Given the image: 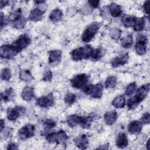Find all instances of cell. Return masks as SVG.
<instances>
[{"instance_id": "9", "label": "cell", "mask_w": 150, "mask_h": 150, "mask_svg": "<svg viewBox=\"0 0 150 150\" xmlns=\"http://www.w3.org/2000/svg\"><path fill=\"white\" fill-rule=\"evenodd\" d=\"M26 109L22 106H16L13 108H9L7 110V118L11 121H16L21 115L23 114Z\"/></svg>"}, {"instance_id": "13", "label": "cell", "mask_w": 150, "mask_h": 150, "mask_svg": "<svg viewBox=\"0 0 150 150\" xmlns=\"http://www.w3.org/2000/svg\"><path fill=\"white\" fill-rule=\"evenodd\" d=\"M143 124L141 122V121L134 120L129 123L128 125V131L131 134H139L142 128Z\"/></svg>"}, {"instance_id": "36", "label": "cell", "mask_w": 150, "mask_h": 150, "mask_svg": "<svg viewBox=\"0 0 150 150\" xmlns=\"http://www.w3.org/2000/svg\"><path fill=\"white\" fill-rule=\"evenodd\" d=\"M76 99L77 96L72 93H67L64 97V103L69 105H71L73 104H74L76 102Z\"/></svg>"}, {"instance_id": "3", "label": "cell", "mask_w": 150, "mask_h": 150, "mask_svg": "<svg viewBox=\"0 0 150 150\" xmlns=\"http://www.w3.org/2000/svg\"><path fill=\"white\" fill-rule=\"evenodd\" d=\"M83 91L85 94L90 95L94 98H100L103 95V85L101 83L94 85L87 84L83 89Z\"/></svg>"}, {"instance_id": "27", "label": "cell", "mask_w": 150, "mask_h": 150, "mask_svg": "<svg viewBox=\"0 0 150 150\" xmlns=\"http://www.w3.org/2000/svg\"><path fill=\"white\" fill-rule=\"evenodd\" d=\"M145 27V19L144 17L137 18L133 26V29L135 32L142 31Z\"/></svg>"}, {"instance_id": "44", "label": "cell", "mask_w": 150, "mask_h": 150, "mask_svg": "<svg viewBox=\"0 0 150 150\" xmlns=\"http://www.w3.org/2000/svg\"><path fill=\"white\" fill-rule=\"evenodd\" d=\"M3 129H4V132L2 131L1 132L3 134V136H4V137L5 138H8L9 137L11 136L12 135V129H11V128H4ZM2 129V130H3Z\"/></svg>"}, {"instance_id": "33", "label": "cell", "mask_w": 150, "mask_h": 150, "mask_svg": "<svg viewBox=\"0 0 150 150\" xmlns=\"http://www.w3.org/2000/svg\"><path fill=\"white\" fill-rule=\"evenodd\" d=\"M117 79L115 76H108L104 83L105 86L107 88H114L117 85Z\"/></svg>"}, {"instance_id": "43", "label": "cell", "mask_w": 150, "mask_h": 150, "mask_svg": "<svg viewBox=\"0 0 150 150\" xmlns=\"http://www.w3.org/2000/svg\"><path fill=\"white\" fill-rule=\"evenodd\" d=\"M141 121L142 124H148L150 122V115L149 113L146 112L143 114L141 118Z\"/></svg>"}, {"instance_id": "10", "label": "cell", "mask_w": 150, "mask_h": 150, "mask_svg": "<svg viewBox=\"0 0 150 150\" xmlns=\"http://www.w3.org/2000/svg\"><path fill=\"white\" fill-rule=\"evenodd\" d=\"M18 54V52L11 45H4L0 48V56L2 59H10Z\"/></svg>"}, {"instance_id": "6", "label": "cell", "mask_w": 150, "mask_h": 150, "mask_svg": "<svg viewBox=\"0 0 150 150\" xmlns=\"http://www.w3.org/2000/svg\"><path fill=\"white\" fill-rule=\"evenodd\" d=\"M35 127L32 124H26L22 127L18 132V138L22 141H25L35 135Z\"/></svg>"}, {"instance_id": "49", "label": "cell", "mask_w": 150, "mask_h": 150, "mask_svg": "<svg viewBox=\"0 0 150 150\" xmlns=\"http://www.w3.org/2000/svg\"><path fill=\"white\" fill-rule=\"evenodd\" d=\"M5 128V122L4 120H1V131Z\"/></svg>"}, {"instance_id": "4", "label": "cell", "mask_w": 150, "mask_h": 150, "mask_svg": "<svg viewBox=\"0 0 150 150\" xmlns=\"http://www.w3.org/2000/svg\"><path fill=\"white\" fill-rule=\"evenodd\" d=\"M30 42L31 39L30 36L28 34L25 33L20 35L18 39L14 40L12 42V45L18 53L30 45Z\"/></svg>"}, {"instance_id": "12", "label": "cell", "mask_w": 150, "mask_h": 150, "mask_svg": "<svg viewBox=\"0 0 150 150\" xmlns=\"http://www.w3.org/2000/svg\"><path fill=\"white\" fill-rule=\"evenodd\" d=\"M150 85L149 83L142 85L139 88H138L136 91V94L135 96L136 98L139 101V102H142L148 96L149 91Z\"/></svg>"}, {"instance_id": "29", "label": "cell", "mask_w": 150, "mask_h": 150, "mask_svg": "<svg viewBox=\"0 0 150 150\" xmlns=\"http://www.w3.org/2000/svg\"><path fill=\"white\" fill-rule=\"evenodd\" d=\"M68 138V135L65 131L60 129L57 132V144L64 145Z\"/></svg>"}, {"instance_id": "22", "label": "cell", "mask_w": 150, "mask_h": 150, "mask_svg": "<svg viewBox=\"0 0 150 150\" xmlns=\"http://www.w3.org/2000/svg\"><path fill=\"white\" fill-rule=\"evenodd\" d=\"M105 50L102 47H99L96 49H94L90 59L92 61H97L100 60L105 54Z\"/></svg>"}, {"instance_id": "14", "label": "cell", "mask_w": 150, "mask_h": 150, "mask_svg": "<svg viewBox=\"0 0 150 150\" xmlns=\"http://www.w3.org/2000/svg\"><path fill=\"white\" fill-rule=\"evenodd\" d=\"M74 142L75 145L81 149H86L89 144L87 136L86 134H82L77 137L74 139Z\"/></svg>"}, {"instance_id": "46", "label": "cell", "mask_w": 150, "mask_h": 150, "mask_svg": "<svg viewBox=\"0 0 150 150\" xmlns=\"http://www.w3.org/2000/svg\"><path fill=\"white\" fill-rule=\"evenodd\" d=\"M87 3L93 8H97L100 4L99 1H88Z\"/></svg>"}, {"instance_id": "28", "label": "cell", "mask_w": 150, "mask_h": 150, "mask_svg": "<svg viewBox=\"0 0 150 150\" xmlns=\"http://www.w3.org/2000/svg\"><path fill=\"white\" fill-rule=\"evenodd\" d=\"M133 43V37L132 34L130 33L125 36L123 37L121 39V45L122 47L125 49L130 48Z\"/></svg>"}, {"instance_id": "11", "label": "cell", "mask_w": 150, "mask_h": 150, "mask_svg": "<svg viewBox=\"0 0 150 150\" xmlns=\"http://www.w3.org/2000/svg\"><path fill=\"white\" fill-rule=\"evenodd\" d=\"M129 59V55L128 53H124L119 56L115 57L112 60L111 64L112 67H117L120 66H123L125 64Z\"/></svg>"}, {"instance_id": "19", "label": "cell", "mask_w": 150, "mask_h": 150, "mask_svg": "<svg viewBox=\"0 0 150 150\" xmlns=\"http://www.w3.org/2000/svg\"><path fill=\"white\" fill-rule=\"evenodd\" d=\"M128 144V141L126 134L123 132L119 133L115 140L116 146L120 148H125L127 146Z\"/></svg>"}, {"instance_id": "40", "label": "cell", "mask_w": 150, "mask_h": 150, "mask_svg": "<svg viewBox=\"0 0 150 150\" xmlns=\"http://www.w3.org/2000/svg\"><path fill=\"white\" fill-rule=\"evenodd\" d=\"M121 35V30L118 29H112L110 32V35L112 39L114 40H118Z\"/></svg>"}, {"instance_id": "35", "label": "cell", "mask_w": 150, "mask_h": 150, "mask_svg": "<svg viewBox=\"0 0 150 150\" xmlns=\"http://www.w3.org/2000/svg\"><path fill=\"white\" fill-rule=\"evenodd\" d=\"M137 90V86L135 82H132L129 83L126 87L125 90V94L127 96H132L134 94Z\"/></svg>"}, {"instance_id": "25", "label": "cell", "mask_w": 150, "mask_h": 150, "mask_svg": "<svg viewBox=\"0 0 150 150\" xmlns=\"http://www.w3.org/2000/svg\"><path fill=\"white\" fill-rule=\"evenodd\" d=\"M49 19L53 22L60 21L63 18V12L59 8H55L50 12L49 15Z\"/></svg>"}, {"instance_id": "50", "label": "cell", "mask_w": 150, "mask_h": 150, "mask_svg": "<svg viewBox=\"0 0 150 150\" xmlns=\"http://www.w3.org/2000/svg\"><path fill=\"white\" fill-rule=\"evenodd\" d=\"M148 144H149V140H148V141H147V143H146V148H147V149H149V145H148Z\"/></svg>"}, {"instance_id": "23", "label": "cell", "mask_w": 150, "mask_h": 150, "mask_svg": "<svg viewBox=\"0 0 150 150\" xmlns=\"http://www.w3.org/2000/svg\"><path fill=\"white\" fill-rule=\"evenodd\" d=\"M111 104L117 108H122L125 106V98L123 95L115 97L111 101Z\"/></svg>"}, {"instance_id": "16", "label": "cell", "mask_w": 150, "mask_h": 150, "mask_svg": "<svg viewBox=\"0 0 150 150\" xmlns=\"http://www.w3.org/2000/svg\"><path fill=\"white\" fill-rule=\"evenodd\" d=\"M45 12L36 7L30 11L28 16V19L33 22L39 21L42 19Z\"/></svg>"}, {"instance_id": "18", "label": "cell", "mask_w": 150, "mask_h": 150, "mask_svg": "<svg viewBox=\"0 0 150 150\" xmlns=\"http://www.w3.org/2000/svg\"><path fill=\"white\" fill-rule=\"evenodd\" d=\"M22 98L25 101H30L35 96L34 88L30 86H26L23 88L22 94Z\"/></svg>"}, {"instance_id": "34", "label": "cell", "mask_w": 150, "mask_h": 150, "mask_svg": "<svg viewBox=\"0 0 150 150\" xmlns=\"http://www.w3.org/2000/svg\"><path fill=\"white\" fill-rule=\"evenodd\" d=\"M139 103H140L139 101L136 98L135 96H134L128 100L127 103V105L128 110H132L138 107V105L139 104Z\"/></svg>"}, {"instance_id": "17", "label": "cell", "mask_w": 150, "mask_h": 150, "mask_svg": "<svg viewBox=\"0 0 150 150\" xmlns=\"http://www.w3.org/2000/svg\"><path fill=\"white\" fill-rule=\"evenodd\" d=\"M117 117V112L115 110L107 111L104 115V122L108 125H112L116 122Z\"/></svg>"}, {"instance_id": "20", "label": "cell", "mask_w": 150, "mask_h": 150, "mask_svg": "<svg viewBox=\"0 0 150 150\" xmlns=\"http://www.w3.org/2000/svg\"><path fill=\"white\" fill-rule=\"evenodd\" d=\"M108 7L110 14L112 17H114V18L118 17L122 13L121 6L120 5H118L115 3L112 2L110 4Z\"/></svg>"}, {"instance_id": "30", "label": "cell", "mask_w": 150, "mask_h": 150, "mask_svg": "<svg viewBox=\"0 0 150 150\" xmlns=\"http://www.w3.org/2000/svg\"><path fill=\"white\" fill-rule=\"evenodd\" d=\"M26 22L27 19L25 17L21 16L18 18L15 19L14 21H13L12 23L13 24V28L18 29H21L25 27Z\"/></svg>"}, {"instance_id": "45", "label": "cell", "mask_w": 150, "mask_h": 150, "mask_svg": "<svg viewBox=\"0 0 150 150\" xmlns=\"http://www.w3.org/2000/svg\"><path fill=\"white\" fill-rule=\"evenodd\" d=\"M143 9L145 13L148 15L149 12V1H146L144 2L143 5Z\"/></svg>"}, {"instance_id": "15", "label": "cell", "mask_w": 150, "mask_h": 150, "mask_svg": "<svg viewBox=\"0 0 150 150\" xmlns=\"http://www.w3.org/2000/svg\"><path fill=\"white\" fill-rule=\"evenodd\" d=\"M62 59V51L59 50H51L49 53V63L50 65H56Z\"/></svg>"}, {"instance_id": "2", "label": "cell", "mask_w": 150, "mask_h": 150, "mask_svg": "<svg viewBox=\"0 0 150 150\" xmlns=\"http://www.w3.org/2000/svg\"><path fill=\"white\" fill-rule=\"evenodd\" d=\"M100 28V25L98 23L93 22L88 25L84 30L83 31L81 35V40L84 43L90 42L96 34L98 32Z\"/></svg>"}, {"instance_id": "21", "label": "cell", "mask_w": 150, "mask_h": 150, "mask_svg": "<svg viewBox=\"0 0 150 150\" xmlns=\"http://www.w3.org/2000/svg\"><path fill=\"white\" fill-rule=\"evenodd\" d=\"M137 17L128 15H124L121 19V23L123 26L125 28H130L133 27L134 24L135 22Z\"/></svg>"}, {"instance_id": "5", "label": "cell", "mask_w": 150, "mask_h": 150, "mask_svg": "<svg viewBox=\"0 0 150 150\" xmlns=\"http://www.w3.org/2000/svg\"><path fill=\"white\" fill-rule=\"evenodd\" d=\"M89 80V76L84 73L79 74L74 76L70 80L71 86L77 89L83 90L84 87L87 85Z\"/></svg>"}, {"instance_id": "24", "label": "cell", "mask_w": 150, "mask_h": 150, "mask_svg": "<svg viewBox=\"0 0 150 150\" xmlns=\"http://www.w3.org/2000/svg\"><path fill=\"white\" fill-rule=\"evenodd\" d=\"M81 116L76 114H72L67 117L66 122L68 125L71 128H74L80 124Z\"/></svg>"}, {"instance_id": "41", "label": "cell", "mask_w": 150, "mask_h": 150, "mask_svg": "<svg viewBox=\"0 0 150 150\" xmlns=\"http://www.w3.org/2000/svg\"><path fill=\"white\" fill-rule=\"evenodd\" d=\"M52 77H53L52 72L50 70H46L43 74L42 80L45 81H50L52 80Z\"/></svg>"}, {"instance_id": "37", "label": "cell", "mask_w": 150, "mask_h": 150, "mask_svg": "<svg viewBox=\"0 0 150 150\" xmlns=\"http://www.w3.org/2000/svg\"><path fill=\"white\" fill-rule=\"evenodd\" d=\"M42 124L45 130L48 131L55 127L56 125V122L52 119H45L43 121Z\"/></svg>"}, {"instance_id": "47", "label": "cell", "mask_w": 150, "mask_h": 150, "mask_svg": "<svg viewBox=\"0 0 150 150\" xmlns=\"http://www.w3.org/2000/svg\"><path fill=\"white\" fill-rule=\"evenodd\" d=\"M18 145L14 143V142H10L8 144L6 149H11V150H15V149H18Z\"/></svg>"}, {"instance_id": "39", "label": "cell", "mask_w": 150, "mask_h": 150, "mask_svg": "<svg viewBox=\"0 0 150 150\" xmlns=\"http://www.w3.org/2000/svg\"><path fill=\"white\" fill-rule=\"evenodd\" d=\"M46 140L49 143H57V132H52L46 135Z\"/></svg>"}, {"instance_id": "8", "label": "cell", "mask_w": 150, "mask_h": 150, "mask_svg": "<svg viewBox=\"0 0 150 150\" xmlns=\"http://www.w3.org/2000/svg\"><path fill=\"white\" fill-rule=\"evenodd\" d=\"M36 104L41 108H49L54 104V97L53 93L41 96L36 99Z\"/></svg>"}, {"instance_id": "48", "label": "cell", "mask_w": 150, "mask_h": 150, "mask_svg": "<svg viewBox=\"0 0 150 150\" xmlns=\"http://www.w3.org/2000/svg\"><path fill=\"white\" fill-rule=\"evenodd\" d=\"M9 2L8 1H1V9H2L6 5H7Z\"/></svg>"}, {"instance_id": "1", "label": "cell", "mask_w": 150, "mask_h": 150, "mask_svg": "<svg viewBox=\"0 0 150 150\" xmlns=\"http://www.w3.org/2000/svg\"><path fill=\"white\" fill-rule=\"evenodd\" d=\"M93 48L90 45L75 49L70 52L71 57L74 61H80L83 59H90Z\"/></svg>"}, {"instance_id": "31", "label": "cell", "mask_w": 150, "mask_h": 150, "mask_svg": "<svg viewBox=\"0 0 150 150\" xmlns=\"http://www.w3.org/2000/svg\"><path fill=\"white\" fill-rule=\"evenodd\" d=\"M93 121V118L91 116H81L80 126L84 129H88L90 127Z\"/></svg>"}, {"instance_id": "38", "label": "cell", "mask_w": 150, "mask_h": 150, "mask_svg": "<svg viewBox=\"0 0 150 150\" xmlns=\"http://www.w3.org/2000/svg\"><path fill=\"white\" fill-rule=\"evenodd\" d=\"M11 77V71L8 68H5L1 72V79L4 81H8Z\"/></svg>"}, {"instance_id": "32", "label": "cell", "mask_w": 150, "mask_h": 150, "mask_svg": "<svg viewBox=\"0 0 150 150\" xmlns=\"http://www.w3.org/2000/svg\"><path fill=\"white\" fill-rule=\"evenodd\" d=\"M19 79L25 82H29L33 79V77L28 70H22L19 73Z\"/></svg>"}, {"instance_id": "26", "label": "cell", "mask_w": 150, "mask_h": 150, "mask_svg": "<svg viewBox=\"0 0 150 150\" xmlns=\"http://www.w3.org/2000/svg\"><path fill=\"white\" fill-rule=\"evenodd\" d=\"M14 91L12 88H8L1 93V100L4 102H9L13 99Z\"/></svg>"}, {"instance_id": "7", "label": "cell", "mask_w": 150, "mask_h": 150, "mask_svg": "<svg viewBox=\"0 0 150 150\" xmlns=\"http://www.w3.org/2000/svg\"><path fill=\"white\" fill-rule=\"evenodd\" d=\"M148 39L144 35H139L137 36L135 45V50L139 55H143L146 52Z\"/></svg>"}, {"instance_id": "42", "label": "cell", "mask_w": 150, "mask_h": 150, "mask_svg": "<svg viewBox=\"0 0 150 150\" xmlns=\"http://www.w3.org/2000/svg\"><path fill=\"white\" fill-rule=\"evenodd\" d=\"M10 22L8 18L5 16L2 12H1V28L2 29L4 26L7 25Z\"/></svg>"}]
</instances>
